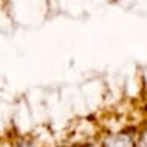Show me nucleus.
<instances>
[{"mask_svg":"<svg viewBox=\"0 0 147 147\" xmlns=\"http://www.w3.org/2000/svg\"><path fill=\"white\" fill-rule=\"evenodd\" d=\"M135 147H147V132L138 138V141L135 142Z\"/></svg>","mask_w":147,"mask_h":147,"instance_id":"7ed1b4c3","label":"nucleus"},{"mask_svg":"<svg viewBox=\"0 0 147 147\" xmlns=\"http://www.w3.org/2000/svg\"><path fill=\"white\" fill-rule=\"evenodd\" d=\"M14 147H39L33 138L30 136H20L19 140L14 141Z\"/></svg>","mask_w":147,"mask_h":147,"instance_id":"f03ea898","label":"nucleus"},{"mask_svg":"<svg viewBox=\"0 0 147 147\" xmlns=\"http://www.w3.org/2000/svg\"><path fill=\"white\" fill-rule=\"evenodd\" d=\"M102 147H135V141L130 135H125V133L110 135L104 140Z\"/></svg>","mask_w":147,"mask_h":147,"instance_id":"f257e3e1","label":"nucleus"}]
</instances>
